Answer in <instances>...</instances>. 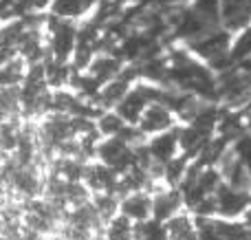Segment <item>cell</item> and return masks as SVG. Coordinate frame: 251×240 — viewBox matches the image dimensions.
<instances>
[{"mask_svg": "<svg viewBox=\"0 0 251 240\" xmlns=\"http://www.w3.org/2000/svg\"><path fill=\"white\" fill-rule=\"evenodd\" d=\"M214 201H216V212L223 216H238L247 210L249 205V194L243 190L231 188L229 183H218L214 190Z\"/></svg>", "mask_w": 251, "mask_h": 240, "instance_id": "1", "label": "cell"}, {"mask_svg": "<svg viewBox=\"0 0 251 240\" xmlns=\"http://www.w3.org/2000/svg\"><path fill=\"white\" fill-rule=\"evenodd\" d=\"M174 110L168 108L165 104L161 101H150L143 110L141 119H139V126H141L143 132H161V130H168L170 126L174 123L172 117Z\"/></svg>", "mask_w": 251, "mask_h": 240, "instance_id": "2", "label": "cell"}, {"mask_svg": "<svg viewBox=\"0 0 251 240\" xmlns=\"http://www.w3.org/2000/svg\"><path fill=\"white\" fill-rule=\"evenodd\" d=\"M51 31H53V44H51L53 53H55L57 60L64 62L75 47V29H73V24H69V22L53 20Z\"/></svg>", "mask_w": 251, "mask_h": 240, "instance_id": "3", "label": "cell"}, {"mask_svg": "<svg viewBox=\"0 0 251 240\" xmlns=\"http://www.w3.org/2000/svg\"><path fill=\"white\" fill-rule=\"evenodd\" d=\"M183 203V194L178 192H163L152 201V216H154L156 223H163V220L172 218L176 214V210Z\"/></svg>", "mask_w": 251, "mask_h": 240, "instance_id": "4", "label": "cell"}, {"mask_svg": "<svg viewBox=\"0 0 251 240\" xmlns=\"http://www.w3.org/2000/svg\"><path fill=\"white\" fill-rule=\"evenodd\" d=\"M168 238L170 240H199V229L196 223L187 214H174L168 220Z\"/></svg>", "mask_w": 251, "mask_h": 240, "instance_id": "5", "label": "cell"}, {"mask_svg": "<svg viewBox=\"0 0 251 240\" xmlns=\"http://www.w3.org/2000/svg\"><path fill=\"white\" fill-rule=\"evenodd\" d=\"M122 212L128 216V218L143 223V220H148V216L152 214V201H150V196H148V194L134 192V194H130V196L122 203Z\"/></svg>", "mask_w": 251, "mask_h": 240, "instance_id": "6", "label": "cell"}, {"mask_svg": "<svg viewBox=\"0 0 251 240\" xmlns=\"http://www.w3.org/2000/svg\"><path fill=\"white\" fill-rule=\"evenodd\" d=\"M176 148H178V135H176V130H174V132H161L156 139H152L148 150H150V154L156 161L168 163L170 159L174 157Z\"/></svg>", "mask_w": 251, "mask_h": 240, "instance_id": "7", "label": "cell"}, {"mask_svg": "<svg viewBox=\"0 0 251 240\" xmlns=\"http://www.w3.org/2000/svg\"><path fill=\"white\" fill-rule=\"evenodd\" d=\"M97 0H53L51 9L57 18H79L95 7Z\"/></svg>", "mask_w": 251, "mask_h": 240, "instance_id": "8", "label": "cell"}, {"mask_svg": "<svg viewBox=\"0 0 251 240\" xmlns=\"http://www.w3.org/2000/svg\"><path fill=\"white\" fill-rule=\"evenodd\" d=\"M88 71H91L93 79H97V84L104 82V79H113L115 75L122 73V62L115 60V57L101 55L97 57L93 64H88Z\"/></svg>", "mask_w": 251, "mask_h": 240, "instance_id": "9", "label": "cell"}, {"mask_svg": "<svg viewBox=\"0 0 251 240\" xmlns=\"http://www.w3.org/2000/svg\"><path fill=\"white\" fill-rule=\"evenodd\" d=\"M251 55V24H247L243 29V33L238 35V40L234 42V47L229 48V57L231 62H243Z\"/></svg>", "mask_w": 251, "mask_h": 240, "instance_id": "10", "label": "cell"}, {"mask_svg": "<svg viewBox=\"0 0 251 240\" xmlns=\"http://www.w3.org/2000/svg\"><path fill=\"white\" fill-rule=\"evenodd\" d=\"M110 240H130L132 236V227H130V218L128 216H117L110 223V232H108Z\"/></svg>", "mask_w": 251, "mask_h": 240, "instance_id": "11", "label": "cell"}, {"mask_svg": "<svg viewBox=\"0 0 251 240\" xmlns=\"http://www.w3.org/2000/svg\"><path fill=\"white\" fill-rule=\"evenodd\" d=\"M97 128H100L104 135H119V132H122V128H124V119L119 117V115L108 113V115H104V117L100 119Z\"/></svg>", "mask_w": 251, "mask_h": 240, "instance_id": "12", "label": "cell"}, {"mask_svg": "<svg viewBox=\"0 0 251 240\" xmlns=\"http://www.w3.org/2000/svg\"><path fill=\"white\" fill-rule=\"evenodd\" d=\"M234 150H236V154H238V159L247 166V170L251 172V135H245L243 139L236 141Z\"/></svg>", "mask_w": 251, "mask_h": 240, "instance_id": "13", "label": "cell"}, {"mask_svg": "<svg viewBox=\"0 0 251 240\" xmlns=\"http://www.w3.org/2000/svg\"><path fill=\"white\" fill-rule=\"evenodd\" d=\"M97 210L101 212V216H113V212H115V201H113L110 196L97 198Z\"/></svg>", "mask_w": 251, "mask_h": 240, "instance_id": "14", "label": "cell"}, {"mask_svg": "<svg viewBox=\"0 0 251 240\" xmlns=\"http://www.w3.org/2000/svg\"><path fill=\"white\" fill-rule=\"evenodd\" d=\"M245 113H247V117L251 119V101H247V106H245Z\"/></svg>", "mask_w": 251, "mask_h": 240, "instance_id": "15", "label": "cell"}, {"mask_svg": "<svg viewBox=\"0 0 251 240\" xmlns=\"http://www.w3.org/2000/svg\"><path fill=\"white\" fill-rule=\"evenodd\" d=\"M247 225H251V210L247 212Z\"/></svg>", "mask_w": 251, "mask_h": 240, "instance_id": "16", "label": "cell"}]
</instances>
